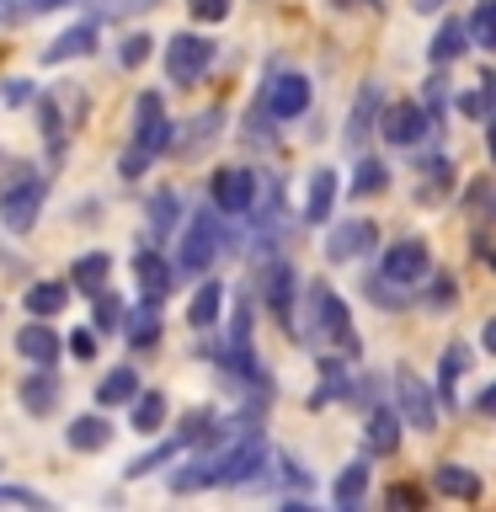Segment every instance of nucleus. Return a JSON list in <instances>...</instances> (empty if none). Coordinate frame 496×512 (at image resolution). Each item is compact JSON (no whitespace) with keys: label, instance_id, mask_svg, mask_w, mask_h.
Masks as SVG:
<instances>
[{"label":"nucleus","instance_id":"31","mask_svg":"<svg viewBox=\"0 0 496 512\" xmlns=\"http://www.w3.org/2000/svg\"><path fill=\"white\" fill-rule=\"evenodd\" d=\"M464 48H470V38H464V22H459V16H448V22L438 27V38H432L427 54H432V64H448V59H459Z\"/></svg>","mask_w":496,"mask_h":512},{"label":"nucleus","instance_id":"23","mask_svg":"<svg viewBox=\"0 0 496 512\" xmlns=\"http://www.w3.org/2000/svg\"><path fill=\"white\" fill-rule=\"evenodd\" d=\"M363 491H368V459H352L342 475H336V486H331V502L342 507V512H352L363 502Z\"/></svg>","mask_w":496,"mask_h":512},{"label":"nucleus","instance_id":"29","mask_svg":"<svg viewBox=\"0 0 496 512\" xmlns=\"http://www.w3.org/2000/svg\"><path fill=\"white\" fill-rule=\"evenodd\" d=\"M139 395V374L134 368H112V374L96 384V406H128Z\"/></svg>","mask_w":496,"mask_h":512},{"label":"nucleus","instance_id":"35","mask_svg":"<svg viewBox=\"0 0 496 512\" xmlns=\"http://www.w3.org/2000/svg\"><path fill=\"white\" fill-rule=\"evenodd\" d=\"M208 438H214V406H192V411L182 416V432H176V443L192 448V443H208Z\"/></svg>","mask_w":496,"mask_h":512},{"label":"nucleus","instance_id":"19","mask_svg":"<svg viewBox=\"0 0 496 512\" xmlns=\"http://www.w3.org/2000/svg\"><path fill=\"white\" fill-rule=\"evenodd\" d=\"M64 443H70L75 454H96V448L112 443V427L102 422V416H75V422L64 427Z\"/></svg>","mask_w":496,"mask_h":512},{"label":"nucleus","instance_id":"48","mask_svg":"<svg viewBox=\"0 0 496 512\" xmlns=\"http://www.w3.org/2000/svg\"><path fill=\"white\" fill-rule=\"evenodd\" d=\"M384 502H390V507H422L427 496L416 491V486H406V480H400V486H390V496H384Z\"/></svg>","mask_w":496,"mask_h":512},{"label":"nucleus","instance_id":"50","mask_svg":"<svg viewBox=\"0 0 496 512\" xmlns=\"http://www.w3.org/2000/svg\"><path fill=\"white\" fill-rule=\"evenodd\" d=\"M454 304V278H432V310H448Z\"/></svg>","mask_w":496,"mask_h":512},{"label":"nucleus","instance_id":"26","mask_svg":"<svg viewBox=\"0 0 496 512\" xmlns=\"http://www.w3.org/2000/svg\"><path fill=\"white\" fill-rule=\"evenodd\" d=\"M379 118V86L368 80V86L358 91V102H352V118H347V144H363L368 139V128H374Z\"/></svg>","mask_w":496,"mask_h":512},{"label":"nucleus","instance_id":"1","mask_svg":"<svg viewBox=\"0 0 496 512\" xmlns=\"http://www.w3.org/2000/svg\"><path fill=\"white\" fill-rule=\"evenodd\" d=\"M262 464H267V438L256 427H246L240 438H230L214 459H208V480H214V486H240V480H251Z\"/></svg>","mask_w":496,"mask_h":512},{"label":"nucleus","instance_id":"44","mask_svg":"<svg viewBox=\"0 0 496 512\" xmlns=\"http://www.w3.org/2000/svg\"><path fill=\"white\" fill-rule=\"evenodd\" d=\"M187 11L198 16V22H224V16H230V0H187Z\"/></svg>","mask_w":496,"mask_h":512},{"label":"nucleus","instance_id":"3","mask_svg":"<svg viewBox=\"0 0 496 512\" xmlns=\"http://www.w3.org/2000/svg\"><path fill=\"white\" fill-rule=\"evenodd\" d=\"M43 198H48V176H16V182L0 192V224L11 235H27L43 214Z\"/></svg>","mask_w":496,"mask_h":512},{"label":"nucleus","instance_id":"12","mask_svg":"<svg viewBox=\"0 0 496 512\" xmlns=\"http://www.w3.org/2000/svg\"><path fill=\"white\" fill-rule=\"evenodd\" d=\"M374 246H379L374 219H347V224H336V230L326 235L331 262H358V256H374Z\"/></svg>","mask_w":496,"mask_h":512},{"label":"nucleus","instance_id":"2","mask_svg":"<svg viewBox=\"0 0 496 512\" xmlns=\"http://www.w3.org/2000/svg\"><path fill=\"white\" fill-rule=\"evenodd\" d=\"M208 64H214V38H203V32H176L166 43V80L171 86H198L208 75Z\"/></svg>","mask_w":496,"mask_h":512},{"label":"nucleus","instance_id":"40","mask_svg":"<svg viewBox=\"0 0 496 512\" xmlns=\"http://www.w3.org/2000/svg\"><path fill=\"white\" fill-rule=\"evenodd\" d=\"M464 214H470V219H486V203H491V176H475V182L470 187H464Z\"/></svg>","mask_w":496,"mask_h":512},{"label":"nucleus","instance_id":"39","mask_svg":"<svg viewBox=\"0 0 496 512\" xmlns=\"http://www.w3.org/2000/svg\"><path fill=\"white\" fill-rule=\"evenodd\" d=\"M91 299H96V331H118V326H123V315H128V310H123V299L112 294V288H96Z\"/></svg>","mask_w":496,"mask_h":512},{"label":"nucleus","instance_id":"20","mask_svg":"<svg viewBox=\"0 0 496 512\" xmlns=\"http://www.w3.org/2000/svg\"><path fill=\"white\" fill-rule=\"evenodd\" d=\"M107 272H112V256L107 251H86L70 267V288L75 294H96V288H107Z\"/></svg>","mask_w":496,"mask_h":512},{"label":"nucleus","instance_id":"33","mask_svg":"<svg viewBox=\"0 0 496 512\" xmlns=\"http://www.w3.org/2000/svg\"><path fill=\"white\" fill-rule=\"evenodd\" d=\"M390 187V166L384 160H358V176H352V198H374V192H384Z\"/></svg>","mask_w":496,"mask_h":512},{"label":"nucleus","instance_id":"21","mask_svg":"<svg viewBox=\"0 0 496 512\" xmlns=\"http://www.w3.org/2000/svg\"><path fill=\"white\" fill-rule=\"evenodd\" d=\"M96 48V22H80V27H70L64 38H54L43 48V59L48 64H64V59H80V54H91Z\"/></svg>","mask_w":496,"mask_h":512},{"label":"nucleus","instance_id":"45","mask_svg":"<svg viewBox=\"0 0 496 512\" xmlns=\"http://www.w3.org/2000/svg\"><path fill=\"white\" fill-rule=\"evenodd\" d=\"M70 352H75L80 363L96 358V326H80V331H70Z\"/></svg>","mask_w":496,"mask_h":512},{"label":"nucleus","instance_id":"22","mask_svg":"<svg viewBox=\"0 0 496 512\" xmlns=\"http://www.w3.org/2000/svg\"><path fill=\"white\" fill-rule=\"evenodd\" d=\"M118 331L128 336V347H155L160 342V304H139L134 315H123Z\"/></svg>","mask_w":496,"mask_h":512},{"label":"nucleus","instance_id":"28","mask_svg":"<svg viewBox=\"0 0 496 512\" xmlns=\"http://www.w3.org/2000/svg\"><path fill=\"white\" fill-rule=\"evenodd\" d=\"M64 304H70V283H32L27 288V315H38V320H48V315H59Z\"/></svg>","mask_w":496,"mask_h":512},{"label":"nucleus","instance_id":"5","mask_svg":"<svg viewBox=\"0 0 496 512\" xmlns=\"http://www.w3.org/2000/svg\"><path fill=\"white\" fill-rule=\"evenodd\" d=\"M427 272H432V251H427V240H422V235L395 240V246L379 256V278H384V283H395V288L422 283Z\"/></svg>","mask_w":496,"mask_h":512},{"label":"nucleus","instance_id":"4","mask_svg":"<svg viewBox=\"0 0 496 512\" xmlns=\"http://www.w3.org/2000/svg\"><path fill=\"white\" fill-rule=\"evenodd\" d=\"M315 331H320V342H331L336 352H358V331H352V315H347V299L336 294V288L326 283H315Z\"/></svg>","mask_w":496,"mask_h":512},{"label":"nucleus","instance_id":"46","mask_svg":"<svg viewBox=\"0 0 496 512\" xmlns=\"http://www.w3.org/2000/svg\"><path fill=\"white\" fill-rule=\"evenodd\" d=\"M150 160H155V155H144V150H134V144H128L123 160H118V171L128 176V182H134V176H144V166H150Z\"/></svg>","mask_w":496,"mask_h":512},{"label":"nucleus","instance_id":"8","mask_svg":"<svg viewBox=\"0 0 496 512\" xmlns=\"http://www.w3.org/2000/svg\"><path fill=\"white\" fill-rule=\"evenodd\" d=\"M374 123H379V134L390 139L395 150H411V144H422L432 134V118L422 112V102H390Z\"/></svg>","mask_w":496,"mask_h":512},{"label":"nucleus","instance_id":"38","mask_svg":"<svg viewBox=\"0 0 496 512\" xmlns=\"http://www.w3.org/2000/svg\"><path fill=\"white\" fill-rule=\"evenodd\" d=\"M64 0H0V27H11V22H32V16H43V11H59Z\"/></svg>","mask_w":496,"mask_h":512},{"label":"nucleus","instance_id":"7","mask_svg":"<svg viewBox=\"0 0 496 512\" xmlns=\"http://www.w3.org/2000/svg\"><path fill=\"white\" fill-rule=\"evenodd\" d=\"M208 198H214L219 214L246 219V208H251V198H256V171H251V166H219L214 182H208Z\"/></svg>","mask_w":496,"mask_h":512},{"label":"nucleus","instance_id":"24","mask_svg":"<svg viewBox=\"0 0 496 512\" xmlns=\"http://www.w3.org/2000/svg\"><path fill=\"white\" fill-rule=\"evenodd\" d=\"M331 203H336V171H331V166H320V171L310 176V198H304V219H310V224H326Z\"/></svg>","mask_w":496,"mask_h":512},{"label":"nucleus","instance_id":"49","mask_svg":"<svg viewBox=\"0 0 496 512\" xmlns=\"http://www.w3.org/2000/svg\"><path fill=\"white\" fill-rule=\"evenodd\" d=\"M32 96H38V86H32V80H6V102H11V107L32 102Z\"/></svg>","mask_w":496,"mask_h":512},{"label":"nucleus","instance_id":"11","mask_svg":"<svg viewBox=\"0 0 496 512\" xmlns=\"http://www.w3.org/2000/svg\"><path fill=\"white\" fill-rule=\"evenodd\" d=\"M395 395H400V422H411L416 432H432V427H438V400H432V384H427V379L400 374V379H395Z\"/></svg>","mask_w":496,"mask_h":512},{"label":"nucleus","instance_id":"13","mask_svg":"<svg viewBox=\"0 0 496 512\" xmlns=\"http://www.w3.org/2000/svg\"><path fill=\"white\" fill-rule=\"evenodd\" d=\"M294 267L288 262H267V272H262V299H267V310L283 320V326H294Z\"/></svg>","mask_w":496,"mask_h":512},{"label":"nucleus","instance_id":"18","mask_svg":"<svg viewBox=\"0 0 496 512\" xmlns=\"http://www.w3.org/2000/svg\"><path fill=\"white\" fill-rule=\"evenodd\" d=\"M16 352H22L27 363H38V368H54V363H59V336L48 331V326H22V336H16Z\"/></svg>","mask_w":496,"mask_h":512},{"label":"nucleus","instance_id":"42","mask_svg":"<svg viewBox=\"0 0 496 512\" xmlns=\"http://www.w3.org/2000/svg\"><path fill=\"white\" fill-rule=\"evenodd\" d=\"M0 507H38V512H48V496L27 491V486H0Z\"/></svg>","mask_w":496,"mask_h":512},{"label":"nucleus","instance_id":"25","mask_svg":"<svg viewBox=\"0 0 496 512\" xmlns=\"http://www.w3.org/2000/svg\"><path fill=\"white\" fill-rule=\"evenodd\" d=\"M160 422H166V395L160 390H139L134 400H128V427L134 432H155Z\"/></svg>","mask_w":496,"mask_h":512},{"label":"nucleus","instance_id":"10","mask_svg":"<svg viewBox=\"0 0 496 512\" xmlns=\"http://www.w3.org/2000/svg\"><path fill=\"white\" fill-rule=\"evenodd\" d=\"M304 112H310V80L294 75V70L272 75L267 80V118L288 123V118H304Z\"/></svg>","mask_w":496,"mask_h":512},{"label":"nucleus","instance_id":"37","mask_svg":"<svg viewBox=\"0 0 496 512\" xmlns=\"http://www.w3.org/2000/svg\"><path fill=\"white\" fill-rule=\"evenodd\" d=\"M176 230V192L171 187H160L155 192V203H150V235H155V246Z\"/></svg>","mask_w":496,"mask_h":512},{"label":"nucleus","instance_id":"6","mask_svg":"<svg viewBox=\"0 0 496 512\" xmlns=\"http://www.w3.org/2000/svg\"><path fill=\"white\" fill-rule=\"evenodd\" d=\"M182 272H208L219 262V214H208V208H198L192 214V224L182 230Z\"/></svg>","mask_w":496,"mask_h":512},{"label":"nucleus","instance_id":"43","mask_svg":"<svg viewBox=\"0 0 496 512\" xmlns=\"http://www.w3.org/2000/svg\"><path fill=\"white\" fill-rule=\"evenodd\" d=\"M150 43H155V38H144V32H134V38L123 43V54H118V59L128 64V70H139V64L150 59Z\"/></svg>","mask_w":496,"mask_h":512},{"label":"nucleus","instance_id":"16","mask_svg":"<svg viewBox=\"0 0 496 512\" xmlns=\"http://www.w3.org/2000/svg\"><path fill=\"white\" fill-rule=\"evenodd\" d=\"M16 400H22V411H27V416H48V411L59 406V379L48 374V368H38V374H27V379H22Z\"/></svg>","mask_w":496,"mask_h":512},{"label":"nucleus","instance_id":"15","mask_svg":"<svg viewBox=\"0 0 496 512\" xmlns=\"http://www.w3.org/2000/svg\"><path fill=\"white\" fill-rule=\"evenodd\" d=\"M363 448H368V454H374V459L395 454V448H400V411H390V406L368 411V432H363Z\"/></svg>","mask_w":496,"mask_h":512},{"label":"nucleus","instance_id":"14","mask_svg":"<svg viewBox=\"0 0 496 512\" xmlns=\"http://www.w3.org/2000/svg\"><path fill=\"white\" fill-rule=\"evenodd\" d=\"M134 278H139L144 304H160V299H166V288H171L166 256H160V251H139V256H134Z\"/></svg>","mask_w":496,"mask_h":512},{"label":"nucleus","instance_id":"32","mask_svg":"<svg viewBox=\"0 0 496 512\" xmlns=\"http://www.w3.org/2000/svg\"><path fill=\"white\" fill-rule=\"evenodd\" d=\"M187 128H192V134L182 139V155H198V150H208V144L219 139V128H224V107H208L203 118H192Z\"/></svg>","mask_w":496,"mask_h":512},{"label":"nucleus","instance_id":"9","mask_svg":"<svg viewBox=\"0 0 496 512\" xmlns=\"http://www.w3.org/2000/svg\"><path fill=\"white\" fill-rule=\"evenodd\" d=\"M171 144H176V134H171L166 107H160V96H155V91H144L139 102H134V150L160 155V150H171Z\"/></svg>","mask_w":496,"mask_h":512},{"label":"nucleus","instance_id":"30","mask_svg":"<svg viewBox=\"0 0 496 512\" xmlns=\"http://www.w3.org/2000/svg\"><path fill=\"white\" fill-rule=\"evenodd\" d=\"M219 304H224V288L219 283H203L198 294H192V304H187V320H192V331H208L219 320Z\"/></svg>","mask_w":496,"mask_h":512},{"label":"nucleus","instance_id":"41","mask_svg":"<svg viewBox=\"0 0 496 512\" xmlns=\"http://www.w3.org/2000/svg\"><path fill=\"white\" fill-rule=\"evenodd\" d=\"M422 171H427V187H422V198H427V203H438V198H443V182H448L454 171H448V160H438V155H432Z\"/></svg>","mask_w":496,"mask_h":512},{"label":"nucleus","instance_id":"34","mask_svg":"<svg viewBox=\"0 0 496 512\" xmlns=\"http://www.w3.org/2000/svg\"><path fill=\"white\" fill-rule=\"evenodd\" d=\"M347 395V368L336 358H320V390L310 395V406H326V400H342Z\"/></svg>","mask_w":496,"mask_h":512},{"label":"nucleus","instance_id":"36","mask_svg":"<svg viewBox=\"0 0 496 512\" xmlns=\"http://www.w3.org/2000/svg\"><path fill=\"white\" fill-rule=\"evenodd\" d=\"M464 38H470V48L496 43V6L491 0H475V16H470V27H464Z\"/></svg>","mask_w":496,"mask_h":512},{"label":"nucleus","instance_id":"17","mask_svg":"<svg viewBox=\"0 0 496 512\" xmlns=\"http://www.w3.org/2000/svg\"><path fill=\"white\" fill-rule=\"evenodd\" d=\"M432 486H438L443 496H459V502H480V491H486V486H480V475L464 470V464H454V459L432 470Z\"/></svg>","mask_w":496,"mask_h":512},{"label":"nucleus","instance_id":"47","mask_svg":"<svg viewBox=\"0 0 496 512\" xmlns=\"http://www.w3.org/2000/svg\"><path fill=\"white\" fill-rule=\"evenodd\" d=\"M38 123H43V134H48V144H54V150H59V107L48 102V96H43V102H38Z\"/></svg>","mask_w":496,"mask_h":512},{"label":"nucleus","instance_id":"51","mask_svg":"<svg viewBox=\"0 0 496 512\" xmlns=\"http://www.w3.org/2000/svg\"><path fill=\"white\" fill-rule=\"evenodd\" d=\"M342 6H352V0H342Z\"/></svg>","mask_w":496,"mask_h":512},{"label":"nucleus","instance_id":"27","mask_svg":"<svg viewBox=\"0 0 496 512\" xmlns=\"http://www.w3.org/2000/svg\"><path fill=\"white\" fill-rule=\"evenodd\" d=\"M470 368V347H448L443 358H438V395H443V406H454L459 400V374Z\"/></svg>","mask_w":496,"mask_h":512}]
</instances>
